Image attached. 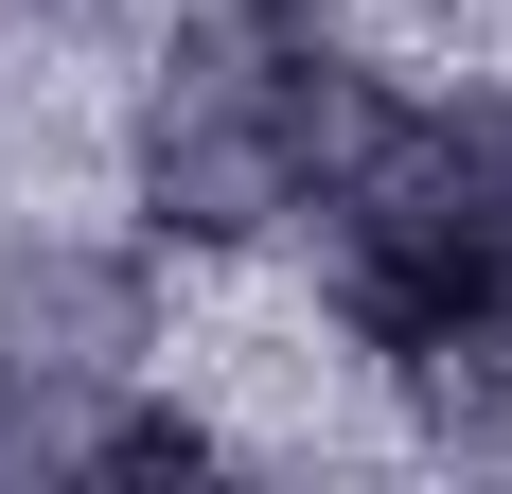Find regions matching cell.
<instances>
[{"label": "cell", "instance_id": "cell-1", "mask_svg": "<svg viewBox=\"0 0 512 494\" xmlns=\"http://www.w3.org/2000/svg\"><path fill=\"white\" fill-rule=\"evenodd\" d=\"M318 300L460 442L512 424V89L371 106L318 177Z\"/></svg>", "mask_w": 512, "mask_h": 494}, {"label": "cell", "instance_id": "cell-2", "mask_svg": "<svg viewBox=\"0 0 512 494\" xmlns=\"http://www.w3.org/2000/svg\"><path fill=\"white\" fill-rule=\"evenodd\" d=\"M354 124H371V71L336 36V0H195L142 53L124 195H142L159 247H265V230L318 212V177H336Z\"/></svg>", "mask_w": 512, "mask_h": 494}, {"label": "cell", "instance_id": "cell-3", "mask_svg": "<svg viewBox=\"0 0 512 494\" xmlns=\"http://www.w3.org/2000/svg\"><path fill=\"white\" fill-rule=\"evenodd\" d=\"M159 371V283L106 230H0V477H106Z\"/></svg>", "mask_w": 512, "mask_h": 494}]
</instances>
